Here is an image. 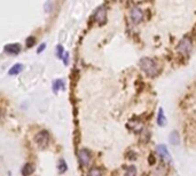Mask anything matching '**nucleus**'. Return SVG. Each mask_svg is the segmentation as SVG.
Masks as SVG:
<instances>
[{
    "mask_svg": "<svg viewBox=\"0 0 196 176\" xmlns=\"http://www.w3.org/2000/svg\"><path fill=\"white\" fill-rule=\"evenodd\" d=\"M140 68L144 70V72L148 77H156L159 72V70L157 68V64L149 57H144L140 61Z\"/></svg>",
    "mask_w": 196,
    "mask_h": 176,
    "instance_id": "obj_1",
    "label": "nucleus"
},
{
    "mask_svg": "<svg viewBox=\"0 0 196 176\" xmlns=\"http://www.w3.org/2000/svg\"><path fill=\"white\" fill-rule=\"evenodd\" d=\"M35 142L40 149H45L48 145L50 142V134L46 130H40L37 135L35 136Z\"/></svg>",
    "mask_w": 196,
    "mask_h": 176,
    "instance_id": "obj_2",
    "label": "nucleus"
},
{
    "mask_svg": "<svg viewBox=\"0 0 196 176\" xmlns=\"http://www.w3.org/2000/svg\"><path fill=\"white\" fill-rule=\"evenodd\" d=\"M79 163L83 167H87L91 163V153L87 149H81L78 152Z\"/></svg>",
    "mask_w": 196,
    "mask_h": 176,
    "instance_id": "obj_3",
    "label": "nucleus"
},
{
    "mask_svg": "<svg viewBox=\"0 0 196 176\" xmlns=\"http://www.w3.org/2000/svg\"><path fill=\"white\" fill-rule=\"evenodd\" d=\"M178 50L183 54H189L192 50V41L188 38H183L178 45Z\"/></svg>",
    "mask_w": 196,
    "mask_h": 176,
    "instance_id": "obj_4",
    "label": "nucleus"
},
{
    "mask_svg": "<svg viewBox=\"0 0 196 176\" xmlns=\"http://www.w3.org/2000/svg\"><path fill=\"white\" fill-rule=\"evenodd\" d=\"M4 50L7 54L11 55H17L21 52V45L20 43H8L4 47Z\"/></svg>",
    "mask_w": 196,
    "mask_h": 176,
    "instance_id": "obj_5",
    "label": "nucleus"
},
{
    "mask_svg": "<svg viewBox=\"0 0 196 176\" xmlns=\"http://www.w3.org/2000/svg\"><path fill=\"white\" fill-rule=\"evenodd\" d=\"M94 20L99 23V24H103L107 20V16H105V7H100L96 9V12L94 14Z\"/></svg>",
    "mask_w": 196,
    "mask_h": 176,
    "instance_id": "obj_6",
    "label": "nucleus"
},
{
    "mask_svg": "<svg viewBox=\"0 0 196 176\" xmlns=\"http://www.w3.org/2000/svg\"><path fill=\"white\" fill-rule=\"evenodd\" d=\"M142 17H144V14H142V12H141L139 8H133V9L131 11V20H132L134 23L141 22Z\"/></svg>",
    "mask_w": 196,
    "mask_h": 176,
    "instance_id": "obj_7",
    "label": "nucleus"
},
{
    "mask_svg": "<svg viewBox=\"0 0 196 176\" xmlns=\"http://www.w3.org/2000/svg\"><path fill=\"white\" fill-rule=\"evenodd\" d=\"M156 151H157V153L161 156V158H163V159H165V160H168V161H171V157H170V154H169V152H168V149H166L165 145H158Z\"/></svg>",
    "mask_w": 196,
    "mask_h": 176,
    "instance_id": "obj_8",
    "label": "nucleus"
},
{
    "mask_svg": "<svg viewBox=\"0 0 196 176\" xmlns=\"http://www.w3.org/2000/svg\"><path fill=\"white\" fill-rule=\"evenodd\" d=\"M33 172H35V166H33L31 163H25V165L23 166V168H22V175L23 176L32 175V174H33Z\"/></svg>",
    "mask_w": 196,
    "mask_h": 176,
    "instance_id": "obj_9",
    "label": "nucleus"
},
{
    "mask_svg": "<svg viewBox=\"0 0 196 176\" xmlns=\"http://www.w3.org/2000/svg\"><path fill=\"white\" fill-rule=\"evenodd\" d=\"M23 68H24L23 64H21V63H16V64H14L13 67L9 69L8 74H9V76H16V74H18V73L22 72Z\"/></svg>",
    "mask_w": 196,
    "mask_h": 176,
    "instance_id": "obj_10",
    "label": "nucleus"
},
{
    "mask_svg": "<svg viewBox=\"0 0 196 176\" xmlns=\"http://www.w3.org/2000/svg\"><path fill=\"white\" fill-rule=\"evenodd\" d=\"M60 89H62V90L65 89L64 81H63L62 79H56L55 81L53 82V92H54V93H57Z\"/></svg>",
    "mask_w": 196,
    "mask_h": 176,
    "instance_id": "obj_11",
    "label": "nucleus"
},
{
    "mask_svg": "<svg viewBox=\"0 0 196 176\" xmlns=\"http://www.w3.org/2000/svg\"><path fill=\"white\" fill-rule=\"evenodd\" d=\"M129 127H130L133 132H135V133H140V132L142 130V123L140 121H138V120L130 121L129 122Z\"/></svg>",
    "mask_w": 196,
    "mask_h": 176,
    "instance_id": "obj_12",
    "label": "nucleus"
},
{
    "mask_svg": "<svg viewBox=\"0 0 196 176\" xmlns=\"http://www.w3.org/2000/svg\"><path fill=\"white\" fill-rule=\"evenodd\" d=\"M57 169H59V173L60 174H63L67 172V169H68V165L65 163V160L63 159H60L59 161H57Z\"/></svg>",
    "mask_w": 196,
    "mask_h": 176,
    "instance_id": "obj_13",
    "label": "nucleus"
},
{
    "mask_svg": "<svg viewBox=\"0 0 196 176\" xmlns=\"http://www.w3.org/2000/svg\"><path fill=\"white\" fill-rule=\"evenodd\" d=\"M157 122H158V125L159 126H164L165 125V116H164V111H163V109L161 108L158 110V117H157Z\"/></svg>",
    "mask_w": 196,
    "mask_h": 176,
    "instance_id": "obj_14",
    "label": "nucleus"
},
{
    "mask_svg": "<svg viewBox=\"0 0 196 176\" xmlns=\"http://www.w3.org/2000/svg\"><path fill=\"white\" fill-rule=\"evenodd\" d=\"M180 142V138H179V134L177 132H172V134L170 135V143L172 145H178Z\"/></svg>",
    "mask_w": 196,
    "mask_h": 176,
    "instance_id": "obj_15",
    "label": "nucleus"
},
{
    "mask_svg": "<svg viewBox=\"0 0 196 176\" xmlns=\"http://www.w3.org/2000/svg\"><path fill=\"white\" fill-rule=\"evenodd\" d=\"M63 54H64V48L62 45H57L56 48H55V55L57 58H62L63 57Z\"/></svg>",
    "mask_w": 196,
    "mask_h": 176,
    "instance_id": "obj_16",
    "label": "nucleus"
},
{
    "mask_svg": "<svg viewBox=\"0 0 196 176\" xmlns=\"http://www.w3.org/2000/svg\"><path fill=\"white\" fill-rule=\"evenodd\" d=\"M35 43H36V38L33 37V36H30V37H28L25 40V45L28 48H31L32 46H35Z\"/></svg>",
    "mask_w": 196,
    "mask_h": 176,
    "instance_id": "obj_17",
    "label": "nucleus"
},
{
    "mask_svg": "<svg viewBox=\"0 0 196 176\" xmlns=\"http://www.w3.org/2000/svg\"><path fill=\"white\" fill-rule=\"evenodd\" d=\"M137 175V169H135V167L134 166H130L127 169H126V172H125V176H135Z\"/></svg>",
    "mask_w": 196,
    "mask_h": 176,
    "instance_id": "obj_18",
    "label": "nucleus"
},
{
    "mask_svg": "<svg viewBox=\"0 0 196 176\" xmlns=\"http://www.w3.org/2000/svg\"><path fill=\"white\" fill-rule=\"evenodd\" d=\"M88 176H102V172L99 168H92L88 172Z\"/></svg>",
    "mask_w": 196,
    "mask_h": 176,
    "instance_id": "obj_19",
    "label": "nucleus"
},
{
    "mask_svg": "<svg viewBox=\"0 0 196 176\" xmlns=\"http://www.w3.org/2000/svg\"><path fill=\"white\" fill-rule=\"evenodd\" d=\"M62 60H63V64H64V65H68V64H69V52H65L64 50V54H63Z\"/></svg>",
    "mask_w": 196,
    "mask_h": 176,
    "instance_id": "obj_20",
    "label": "nucleus"
},
{
    "mask_svg": "<svg viewBox=\"0 0 196 176\" xmlns=\"http://www.w3.org/2000/svg\"><path fill=\"white\" fill-rule=\"evenodd\" d=\"M45 48H46V43H41V45H39V47L37 48V54H41V53L44 52Z\"/></svg>",
    "mask_w": 196,
    "mask_h": 176,
    "instance_id": "obj_21",
    "label": "nucleus"
},
{
    "mask_svg": "<svg viewBox=\"0 0 196 176\" xmlns=\"http://www.w3.org/2000/svg\"><path fill=\"white\" fill-rule=\"evenodd\" d=\"M51 5H52V2H51V1H47V6H48V8H45V11H46L47 13L51 12V9H52V6H51Z\"/></svg>",
    "mask_w": 196,
    "mask_h": 176,
    "instance_id": "obj_22",
    "label": "nucleus"
},
{
    "mask_svg": "<svg viewBox=\"0 0 196 176\" xmlns=\"http://www.w3.org/2000/svg\"><path fill=\"white\" fill-rule=\"evenodd\" d=\"M149 163H151V165L155 163V158H154V156H150V157H149Z\"/></svg>",
    "mask_w": 196,
    "mask_h": 176,
    "instance_id": "obj_23",
    "label": "nucleus"
}]
</instances>
